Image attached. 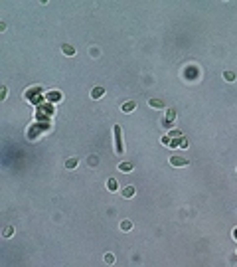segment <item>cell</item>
<instances>
[{"instance_id": "obj_1", "label": "cell", "mask_w": 237, "mask_h": 267, "mask_svg": "<svg viewBox=\"0 0 237 267\" xmlns=\"http://www.w3.org/2000/svg\"><path fill=\"white\" fill-rule=\"evenodd\" d=\"M113 133H115V152L123 154V135H121V127L115 125L113 127Z\"/></svg>"}, {"instance_id": "obj_2", "label": "cell", "mask_w": 237, "mask_h": 267, "mask_svg": "<svg viewBox=\"0 0 237 267\" xmlns=\"http://www.w3.org/2000/svg\"><path fill=\"white\" fill-rule=\"evenodd\" d=\"M170 164H172V166H176V168H182V166H188L190 162H188V158L176 156V154H174V156H170Z\"/></svg>"}, {"instance_id": "obj_3", "label": "cell", "mask_w": 237, "mask_h": 267, "mask_svg": "<svg viewBox=\"0 0 237 267\" xmlns=\"http://www.w3.org/2000/svg\"><path fill=\"white\" fill-rule=\"evenodd\" d=\"M121 196L123 198H132L134 196V186H125V188H121Z\"/></svg>"}, {"instance_id": "obj_4", "label": "cell", "mask_w": 237, "mask_h": 267, "mask_svg": "<svg viewBox=\"0 0 237 267\" xmlns=\"http://www.w3.org/2000/svg\"><path fill=\"white\" fill-rule=\"evenodd\" d=\"M121 109L125 111V113H132V111L136 109V103H134V101H127V103L121 105Z\"/></svg>"}, {"instance_id": "obj_5", "label": "cell", "mask_w": 237, "mask_h": 267, "mask_svg": "<svg viewBox=\"0 0 237 267\" xmlns=\"http://www.w3.org/2000/svg\"><path fill=\"white\" fill-rule=\"evenodd\" d=\"M61 52L65 53L67 57H73V56H75V48L69 46V44H63V46H61Z\"/></svg>"}, {"instance_id": "obj_6", "label": "cell", "mask_w": 237, "mask_h": 267, "mask_svg": "<svg viewBox=\"0 0 237 267\" xmlns=\"http://www.w3.org/2000/svg\"><path fill=\"white\" fill-rule=\"evenodd\" d=\"M148 105L152 107V109H164L162 99H150V101H148Z\"/></svg>"}, {"instance_id": "obj_7", "label": "cell", "mask_w": 237, "mask_h": 267, "mask_svg": "<svg viewBox=\"0 0 237 267\" xmlns=\"http://www.w3.org/2000/svg\"><path fill=\"white\" fill-rule=\"evenodd\" d=\"M103 93H105V89H103V87H95V89H91V97H93V99L103 97Z\"/></svg>"}, {"instance_id": "obj_8", "label": "cell", "mask_w": 237, "mask_h": 267, "mask_svg": "<svg viewBox=\"0 0 237 267\" xmlns=\"http://www.w3.org/2000/svg\"><path fill=\"white\" fill-rule=\"evenodd\" d=\"M121 229H123V232H131V229H132V222L131 220H123L121 222Z\"/></svg>"}, {"instance_id": "obj_9", "label": "cell", "mask_w": 237, "mask_h": 267, "mask_svg": "<svg viewBox=\"0 0 237 267\" xmlns=\"http://www.w3.org/2000/svg\"><path fill=\"white\" fill-rule=\"evenodd\" d=\"M118 170H121V172H131L132 164L131 162H121V164H118Z\"/></svg>"}, {"instance_id": "obj_10", "label": "cell", "mask_w": 237, "mask_h": 267, "mask_svg": "<svg viewBox=\"0 0 237 267\" xmlns=\"http://www.w3.org/2000/svg\"><path fill=\"white\" fill-rule=\"evenodd\" d=\"M77 164H79V160H77V158H69L67 162H65V168H67V170H73L75 166H77Z\"/></svg>"}, {"instance_id": "obj_11", "label": "cell", "mask_w": 237, "mask_h": 267, "mask_svg": "<svg viewBox=\"0 0 237 267\" xmlns=\"http://www.w3.org/2000/svg\"><path fill=\"white\" fill-rule=\"evenodd\" d=\"M107 188H109L111 192H115V190L118 188V184H117V180H115V178H109V180H107Z\"/></svg>"}, {"instance_id": "obj_12", "label": "cell", "mask_w": 237, "mask_h": 267, "mask_svg": "<svg viewBox=\"0 0 237 267\" xmlns=\"http://www.w3.org/2000/svg\"><path fill=\"white\" fill-rule=\"evenodd\" d=\"M12 233H14V228L12 226H6V228H4V232H2V236L4 238H12Z\"/></svg>"}, {"instance_id": "obj_13", "label": "cell", "mask_w": 237, "mask_h": 267, "mask_svg": "<svg viewBox=\"0 0 237 267\" xmlns=\"http://www.w3.org/2000/svg\"><path fill=\"white\" fill-rule=\"evenodd\" d=\"M223 77H225V81H235V73L233 71H225Z\"/></svg>"}, {"instance_id": "obj_14", "label": "cell", "mask_w": 237, "mask_h": 267, "mask_svg": "<svg viewBox=\"0 0 237 267\" xmlns=\"http://www.w3.org/2000/svg\"><path fill=\"white\" fill-rule=\"evenodd\" d=\"M166 119H168V121H174V119H176V111H174V109H168V111H166Z\"/></svg>"}, {"instance_id": "obj_15", "label": "cell", "mask_w": 237, "mask_h": 267, "mask_svg": "<svg viewBox=\"0 0 237 267\" xmlns=\"http://www.w3.org/2000/svg\"><path fill=\"white\" fill-rule=\"evenodd\" d=\"M105 263H107V265H113V263H115V255H113V253H107V255H105Z\"/></svg>"}, {"instance_id": "obj_16", "label": "cell", "mask_w": 237, "mask_h": 267, "mask_svg": "<svg viewBox=\"0 0 237 267\" xmlns=\"http://www.w3.org/2000/svg\"><path fill=\"white\" fill-rule=\"evenodd\" d=\"M97 162H99V158H97V156H89V164H91V166L97 164Z\"/></svg>"}, {"instance_id": "obj_17", "label": "cell", "mask_w": 237, "mask_h": 267, "mask_svg": "<svg viewBox=\"0 0 237 267\" xmlns=\"http://www.w3.org/2000/svg\"><path fill=\"white\" fill-rule=\"evenodd\" d=\"M170 137H172V138H176V137H182V133H180V131H170Z\"/></svg>"}, {"instance_id": "obj_18", "label": "cell", "mask_w": 237, "mask_h": 267, "mask_svg": "<svg viewBox=\"0 0 237 267\" xmlns=\"http://www.w3.org/2000/svg\"><path fill=\"white\" fill-rule=\"evenodd\" d=\"M6 95H8V89H6V87H2V99H6Z\"/></svg>"}]
</instances>
